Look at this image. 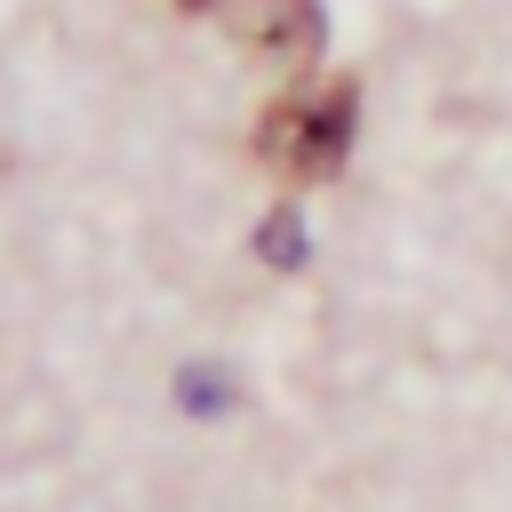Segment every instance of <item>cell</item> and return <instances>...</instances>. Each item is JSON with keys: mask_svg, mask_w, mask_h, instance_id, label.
<instances>
[{"mask_svg": "<svg viewBox=\"0 0 512 512\" xmlns=\"http://www.w3.org/2000/svg\"><path fill=\"white\" fill-rule=\"evenodd\" d=\"M352 128H360V88L352 80H320V88H288L256 112V160L288 184H328L352 152Z\"/></svg>", "mask_w": 512, "mask_h": 512, "instance_id": "cell-1", "label": "cell"}, {"mask_svg": "<svg viewBox=\"0 0 512 512\" xmlns=\"http://www.w3.org/2000/svg\"><path fill=\"white\" fill-rule=\"evenodd\" d=\"M224 16V32L248 48V56H312L320 48V32H328V16H320V0H224L216 8Z\"/></svg>", "mask_w": 512, "mask_h": 512, "instance_id": "cell-2", "label": "cell"}, {"mask_svg": "<svg viewBox=\"0 0 512 512\" xmlns=\"http://www.w3.org/2000/svg\"><path fill=\"white\" fill-rule=\"evenodd\" d=\"M256 256H264V264H280V272H296V264H304V224H296V208H272V216L256 224Z\"/></svg>", "mask_w": 512, "mask_h": 512, "instance_id": "cell-3", "label": "cell"}, {"mask_svg": "<svg viewBox=\"0 0 512 512\" xmlns=\"http://www.w3.org/2000/svg\"><path fill=\"white\" fill-rule=\"evenodd\" d=\"M176 400H184V408H200V416H216V408H232V384H224L216 368H192V376L176 384Z\"/></svg>", "mask_w": 512, "mask_h": 512, "instance_id": "cell-4", "label": "cell"}]
</instances>
